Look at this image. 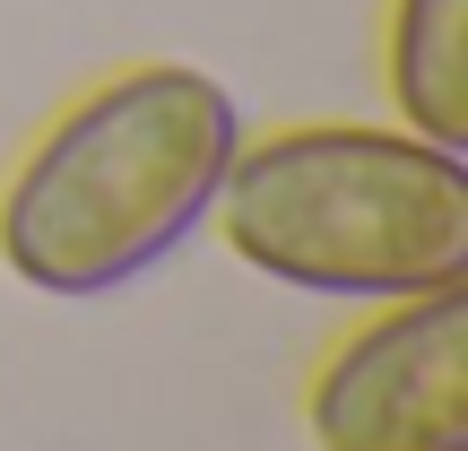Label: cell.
I'll return each instance as SVG.
<instances>
[{
  "label": "cell",
  "instance_id": "cell-2",
  "mask_svg": "<svg viewBox=\"0 0 468 451\" xmlns=\"http://www.w3.org/2000/svg\"><path fill=\"white\" fill-rule=\"evenodd\" d=\"M208 226L243 269L321 304H408L468 286V156L399 122L243 131Z\"/></svg>",
  "mask_w": 468,
  "mask_h": 451
},
{
  "label": "cell",
  "instance_id": "cell-3",
  "mask_svg": "<svg viewBox=\"0 0 468 451\" xmlns=\"http://www.w3.org/2000/svg\"><path fill=\"white\" fill-rule=\"evenodd\" d=\"M313 451H468V286L373 304L303 391Z\"/></svg>",
  "mask_w": 468,
  "mask_h": 451
},
{
  "label": "cell",
  "instance_id": "cell-1",
  "mask_svg": "<svg viewBox=\"0 0 468 451\" xmlns=\"http://www.w3.org/2000/svg\"><path fill=\"white\" fill-rule=\"evenodd\" d=\"M243 113L191 61L96 79L0 183V269L52 304H96L165 269L218 209Z\"/></svg>",
  "mask_w": 468,
  "mask_h": 451
},
{
  "label": "cell",
  "instance_id": "cell-4",
  "mask_svg": "<svg viewBox=\"0 0 468 451\" xmlns=\"http://www.w3.org/2000/svg\"><path fill=\"white\" fill-rule=\"evenodd\" d=\"M382 61L408 131L468 156V0H390Z\"/></svg>",
  "mask_w": 468,
  "mask_h": 451
}]
</instances>
